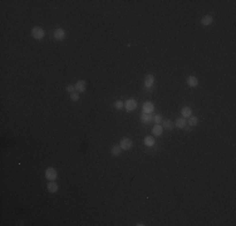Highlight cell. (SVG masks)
I'll list each match as a JSON object with an SVG mask.
<instances>
[{"label":"cell","instance_id":"obj_1","mask_svg":"<svg viewBox=\"0 0 236 226\" xmlns=\"http://www.w3.org/2000/svg\"><path fill=\"white\" fill-rule=\"evenodd\" d=\"M32 35H33L34 39L40 40V39H43V38H44L45 33H44V30L41 29L40 26H35V28H33V29H32Z\"/></svg>","mask_w":236,"mask_h":226},{"label":"cell","instance_id":"obj_2","mask_svg":"<svg viewBox=\"0 0 236 226\" xmlns=\"http://www.w3.org/2000/svg\"><path fill=\"white\" fill-rule=\"evenodd\" d=\"M57 176H58V173H57V170H55L54 167H48V168L45 170V177H47V180L54 181L55 178H57Z\"/></svg>","mask_w":236,"mask_h":226},{"label":"cell","instance_id":"obj_3","mask_svg":"<svg viewBox=\"0 0 236 226\" xmlns=\"http://www.w3.org/2000/svg\"><path fill=\"white\" fill-rule=\"evenodd\" d=\"M119 147L122 149H124V151H128V149L132 147V141L130 138H123V140L119 142Z\"/></svg>","mask_w":236,"mask_h":226},{"label":"cell","instance_id":"obj_4","mask_svg":"<svg viewBox=\"0 0 236 226\" xmlns=\"http://www.w3.org/2000/svg\"><path fill=\"white\" fill-rule=\"evenodd\" d=\"M74 87H75V90H77L78 93H83V92H85V89H87V83L84 81H78L77 84Z\"/></svg>","mask_w":236,"mask_h":226},{"label":"cell","instance_id":"obj_5","mask_svg":"<svg viewBox=\"0 0 236 226\" xmlns=\"http://www.w3.org/2000/svg\"><path fill=\"white\" fill-rule=\"evenodd\" d=\"M124 106H126V109L127 111H134L137 108V102L134 99H128L126 103H124Z\"/></svg>","mask_w":236,"mask_h":226},{"label":"cell","instance_id":"obj_6","mask_svg":"<svg viewBox=\"0 0 236 226\" xmlns=\"http://www.w3.org/2000/svg\"><path fill=\"white\" fill-rule=\"evenodd\" d=\"M153 109H155V106L151 102H144L143 106H142L143 113H151V112H153Z\"/></svg>","mask_w":236,"mask_h":226},{"label":"cell","instance_id":"obj_7","mask_svg":"<svg viewBox=\"0 0 236 226\" xmlns=\"http://www.w3.org/2000/svg\"><path fill=\"white\" fill-rule=\"evenodd\" d=\"M54 38L57 40H63L65 38V32L63 29H55L54 30Z\"/></svg>","mask_w":236,"mask_h":226},{"label":"cell","instance_id":"obj_8","mask_svg":"<svg viewBox=\"0 0 236 226\" xmlns=\"http://www.w3.org/2000/svg\"><path fill=\"white\" fill-rule=\"evenodd\" d=\"M187 84L190 87H192V88H195V87L199 86V79H197L195 75H190V77L187 78Z\"/></svg>","mask_w":236,"mask_h":226},{"label":"cell","instance_id":"obj_9","mask_svg":"<svg viewBox=\"0 0 236 226\" xmlns=\"http://www.w3.org/2000/svg\"><path fill=\"white\" fill-rule=\"evenodd\" d=\"M162 132H163V127H162L161 124H155L153 128H152V133H153L156 137H159V136L162 134Z\"/></svg>","mask_w":236,"mask_h":226},{"label":"cell","instance_id":"obj_10","mask_svg":"<svg viewBox=\"0 0 236 226\" xmlns=\"http://www.w3.org/2000/svg\"><path fill=\"white\" fill-rule=\"evenodd\" d=\"M153 82H155V77L152 74H148L144 79V87L146 88H151V87L153 86Z\"/></svg>","mask_w":236,"mask_h":226},{"label":"cell","instance_id":"obj_11","mask_svg":"<svg viewBox=\"0 0 236 226\" xmlns=\"http://www.w3.org/2000/svg\"><path fill=\"white\" fill-rule=\"evenodd\" d=\"M181 114H182V118H190L192 116V109L190 107H183L181 109Z\"/></svg>","mask_w":236,"mask_h":226},{"label":"cell","instance_id":"obj_12","mask_svg":"<svg viewBox=\"0 0 236 226\" xmlns=\"http://www.w3.org/2000/svg\"><path fill=\"white\" fill-rule=\"evenodd\" d=\"M141 121L143 123H150L151 121H153V116H151V113H142Z\"/></svg>","mask_w":236,"mask_h":226},{"label":"cell","instance_id":"obj_13","mask_svg":"<svg viewBox=\"0 0 236 226\" xmlns=\"http://www.w3.org/2000/svg\"><path fill=\"white\" fill-rule=\"evenodd\" d=\"M201 24L205 25V26L211 25V24H212V16H211V15H205L203 18L201 19Z\"/></svg>","mask_w":236,"mask_h":226},{"label":"cell","instance_id":"obj_14","mask_svg":"<svg viewBox=\"0 0 236 226\" xmlns=\"http://www.w3.org/2000/svg\"><path fill=\"white\" fill-rule=\"evenodd\" d=\"M186 118H177L176 119V122H175V126L177 127V128H185L186 127Z\"/></svg>","mask_w":236,"mask_h":226},{"label":"cell","instance_id":"obj_15","mask_svg":"<svg viewBox=\"0 0 236 226\" xmlns=\"http://www.w3.org/2000/svg\"><path fill=\"white\" fill-rule=\"evenodd\" d=\"M47 189H48V191H49L50 193H54V192H57V191H58V185L54 182V181H50V182L48 183Z\"/></svg>","mask_w":236,"mask_h":226},{"label":"cell","instance_id":"obj_16","mask_svg":"<svg viewBox=\"0 0 236 226\" xmlns=\"http://www.w3.org/2000/svg\"><path fill=\"white\" fill-rule=\"evenodd\" d=\"M162 123H163L162 124V127H163L165 130H168V131H171L172 128L175 127V124H173L170 119H162Z\"/></svg>","mask_w":236,"mask_h":226},{"label":"cell","instance_id":"obj_17","mask_svg":"<svg viewBox=\"0 0 236 226\" xmlns=\"http://www.w3.org/2000/svg\"><path fill=\"white\" fill-rule=\"evenodd\" d=\"M121 151H122V148H121L118 145H116V146H113L112 147V149H111V153H112L114 157H118V156L121 155Z\"/></svg>","mask_w":236,"mask_h":226},{"label":"cell","instance_id":"obj_18","mask_svg":"<svg viewBox=\"0 0 236 226\" xmlns=\"http://www.w3.org/2000/svg\"><path fill=\"white\" fill-rule=\"evenodd\" d=\"M143 142H144V145L147 146V147H152V146L155 145V138L152 137V136H147Z\"/></svg>","mask_w":236,"mask_h":226},{"label":"cell","instance_id":"obj_19","mask_svg":"<svg viewBox=\"0 0 236 226\" xmlns=\"http://www.w3.org/2000/svg\"><path fill=\"white\" fill-rule=\"evenodd\" d=\"M197 123H199V119H197V117L191 116V117L189 118V126H191V127H195Z\"/></svg>","mask_w":236,"mask_h":226},{"label":"cell","instance_id":"obj_20","mask_svg":"<svg viewBox=\"0 0 236 226\" xmlns=\"http://www.w3.org/2000/svg\"><path fill=\"white\" fill-rule=\"evenodd\" d=\"M78 99H79V93L78 92L71 93V100H73V102H78Z\"/></svg>","mask_w":236,"mask_h":226},{"label":"cell","instance_id":"obj_21","mask_svg":"<svg viewBox=\"0 0 236 226\" xmlns=\"http://www.w3.org/2000/svg\"><path fill=\"white\" fill-rule=\"evenodd\" d=\"M153 122L156 124L162 123V116H161V114H156V116H153Z\"/></svg>","mask_w":236,"mask_h":226},{"label":"cell","instance_id":"obj_22","mask_svg":"<svg viewBox=\"0 0 236 226\" xmlns=\"http://www.w3.org/2000/svg\"><path fill=\"white\" fill-rule=\"evenodd\" d=\"M114 107H116L117 109H121L123 107V102H121V100H117L116 103H114Z\"/></svg>","mask_w":236,"mask_h":226},{"label":"cell","instance_id":"obj_23","mask_svg":"<svg viewBox=\"0 0 236 226\" xmlns=\"http://www.w3.org/2000/svg\"><path fill=\"white\" fill-rule=\"evenodd\" d=\"M74 90H75V87H74V86H68V87H67V92L73 93Z\"/></svg>","mask_w":236,"mask_h":226}]
</instances>
